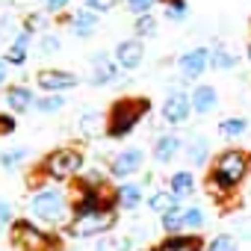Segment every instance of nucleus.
<instances>
[{
  "mask_svg": "<svg viewBox=\"0 0 251 251\" xmlns=\"http://www.w3.org/2000/svg\"><path fill=\"white\" fill-rule=\"evenodd\" d=\"M36 50H39V56H56V53L62 50V36L53 33V30L42 33V36L36 39Z\"/></svg>",
  "mask_w": 251,
  "mask_h": 251,
  "instance_id": "a878e982",
  "label": "nucleus"
},
{
  "mask_svg": "<svg viewBox=\"0 0 251 251\" xmlns=\"http://www.w3.org/2000/svg\"><path fill=\"white\" fill-rule=\"evenodd\" d=\"M183 145H186L183 136H177V133H160V136H154L151 157H154V163L169 166V163H175V160L183 154Z\"/></svg>",
  "mask_w": 251,
  "mask_h": 251,
  "instance_id": "4468645a",
  "label": "nucleus"
},
{
  "mask_svg": "<svg viewBox=\"0 0 251 251\" xmlns=\"http://www.w3.org/2000/svg\"><path fill=\"white\" fill-rule=\"evenodd\" d=\"M30 48H33V36H30V33H24V30H18V33H12V39H9V45H6L3 59H6L12 68H21V65L30 59Z\"/></svg>",
  "mask_w": 251,
  "mask_h": 251,
  "instance_id": "a211bd4d",
  "label": "nucleus"
},
{
  "mask_svg": "<svg viewBox=\"0 0 251 251\" xmlns=\"http://www.w3.org/2000/svg\"><path fill=\"white\" fill-rule=\"evenodd\" d=\"M151 109H154V103L145 95H121V98H115L106 106V112H103V133H106V139H112V142L127 139L142 124V118H148Z\"/></svg>",
  "mask_w": 251,
  "mask_h": 251,
  "instance_id": "f03ea898",
  "label": "nucleus"
},
{
  "mask_svg": "<svg viewBox=\"0 0 251 251\" xmlns=\"http://www.w3.org/2000/svg\"><path fill=\"white\" fill-rule=\"evenodd\" d=\"M65 95H42V98H36V112H42V115H56V112H62L65 109Z\"/></svg>",
  "mask_w": 251,
  "mask_h": 251,
  "instance_id": "bb28decb",
  "label": "nucleus"
},
{
  "mask_svg": "<svg viewBox=\"0 0 251 251\" xmlns=\"http://www.w3.org/2000/svg\"><path fill=\"white\" fill-rule=\"evenodd\" d=\"M118 219H121V210H106L86 219H68L59 230L62 236H71V239H92V236H106L118 225Z\"/></svg>",
  "mask_w": 251,
  "mask_h": 251,
  "instance_id": "423d86ee",
  "label": "nucleus"
},
{
  "mask_svg": "<svg viewBox=\"0 0 251 251\" xmlns=\"http://www.w3.org/2000/svg\"><path fill=\"white\" fill-rule=\"evenodd\" d=\"M239 65V56L227 48H210V71H236Z\"/></svg>",
  "mask_w": 251,
  "mask_h": 251,
  "instance_id": "5701e85b",
  "label": "nucleus"
},
{
  "mask_svg": "<svg viewBox=\"0 0 251 251\" xmlns=\"http://www.w3.org/2000/svg\"><path fill=\"white\" fill-rule=\"evenodd\" d=\"M80 83H83L80 74L68 68H39L36 71V89H42L45 95H62V92L77 89Z\"/></svg>",
  "mask_w": 251,
  "mask_h": 251,
  "instance_id": "9b49d317",
  "label": "nucleus"
},
{
  "mask_svg": "<svg viewBox=\"0 0 251 251\" xmlns=\"http://www.w3.org/2000/svg\"><path fill=\"white\" fill-rule=\"evenodd\" d=\"M169 189H172V192H175L180 201L192 198V195L198 192L195 172H192V169H177V172H172V175H169Z\"/></svg>",
  "mask_w": 251,
  "mask_h": 251,
  "instance_id": "412c9836",
  "label": "nucleus"
},
{
  "mask_svg": "<svg viewBox=\"0 0 251 251\" xmlns=\"http://www.w3.org/2000/svg\"><path fill=\"white\" fill-rule=\"evenodd\" d=\"M95 251H115V245H112V236H98V242H95Z\"/></svg>",
  "mask_w": 251,
  "mask_h": 251,
  "instance_id": "ea45409f",
  "label": "nucleus"
},
{
  "mask_svg": "<svg viewBox=\"0 0 251 251\" xmlns=\"http://www.w3.org/2000/svg\"><path fill=\"white\" fill-rule=\"evenodd\" d=\"M112 195H115V207L121 213H133V210H139L145 204V183H139V180H121V183H115Z\"/></svg>",
  "mask_w": 251,
  "mask_h": 251,
  "instance_id": "ddd939ff",
  "label": "nucleus"
},
{
  "mask_svg": "<svg viewBox=\"0 0 251 251\" xmlns=\"http://www.w3.org/2000/svg\"><path fill=\"white\" fill-rule=\"evenodd\" d=\"M80 130H83V133L103 130V112H100V109H86V112H80Z\"/></svg>",
  "mask_w": 251,
  "mask_h": 251,
  "instance_id": "72a5a7b5",
  "label": "nucleus"
},
{
  "mask_svg": "<svg viewBox=\"0 0 251 251\" xmlns=\"http://www.w3.org/2000/svg\"><path fill=\"white\" fill-rule=\"evenodd\" d=\"M18 130V118L6 109V112H0V139H6V136H12Z\"/></svg>",
  "mask_w": 251,
  "mask_h": 251,
  "instance_id": "c9c22d12",
  "label": "nucleus"
},
{
  "mask_svg": "<svg viewBox=\"0 0 251 251\" xmlns=\"http://www.w3.org/2000/svg\"><path fill=\"white\" fill-rule=\"evenodd\" d=\"M160 227H163L166 233H183V230H186V225H183V207H180V210H172V213H166V216H160Z\"/></svg>",
  "mask_w": 251,
  "mask_h": 251,
  "instance_id": "473e14b6",
  "label": "nucleus"
},
{
  "mask_svg": "<svg viewBox=\"0 0 251 251\" xmlns=\"http://www.w3.org/2000/svg\"><path fill=\"white\" fill-rule=\"evenodd\" d=\"M68 9H71V0H45V12H48V15H56V18H59V15H65Z\"/></svg>",
  "mask_w": 251,
  "mask_h": 251,
  "instance_id": "58836bf2",
  "label": "nucleus"
},
{
  "mask_svg": "<svg viewBox=\"0 0 251 251\" xmlns=\"http://www.w3.org/2000/svg\"><path fill=\"white\" fill-rule=\"evenodd\" d=\"M239 236L242 239H251V222H245V219L239 222Z\"/></svg>",
  "mask_w": 251,
  "mask_h": 251,
  "instance_id": "79ce46f5",
  "label": "nucleus"
},
{
  "mask_svg": "<svg viewBox=\"0 0 251 251\" xmlns=\"http://www.w3.org/2000/svg\"><path fill=\"white\" fill-rule=\"evenodd\" d=\"M21 30L24 33H30V36H42V33H48V12H27L24 15V21H21Z\"/></svg>",
  "mask_w": 251,
  "mask_h": 251,
  "instance_id": "c756f323",
  "label": "nucleus"
},
{
  "mask_svg": "<svg viewBox=\"0 0 251 251\" xmlns=\"http://www.w3.org/2000/svg\"><path fill=\"white\" fill-rule=\"evenodd\" d=\"M189 98H192L195 115H210V112L219 106V92H216V86H210V83H195V86L189 89Z\"/></svg>",
  "mask_w": 251,
  "mask_h": 251,
  "instance_id": "6ab92c4d",
  "label": "nucleus"
},
{
  "mask_svg": "<svg viewBox=\"0 0 251 251\" xmlns=\"http://www.w3.org/2000/svg\"><path fill=\"white\" fill-rule=\"evenodd\" d=\"M9 245L18 251H62V236L50 233L36 219L24 216L9 225Z\"/></svg>",
  "mask_w": 251,
  "mask_h": 251,
  "instance_id": "39448f33",
  "label": "nucleus"
},
{
  "mask_svg": "<svg viewBox=\"0 0 251 251\" xmlns=\"http://www.w3.org/2000/svg\"><path fill=\"white\" fill-rule=\"evenodd\" d=\"M145 204H148V210L160 219V216H166V213H172V210H180L183 207V201L166 186V189H154L148 198H145Z\"/></svg>",
  "mask_w": 251,
  "mask_h": 251,
  "instance_id": "aec40b11",
  "label": "nucleus"
},
{
  "mask_svg": "<svg viewBox=\"0 0 251 251\" xmlns=\"http://www.w3.org/2000/svg\"><path fill=\"white\" fill-rule=\"evenodd\" d=\"M112 59L118 62V68L124 71V74H130V71H136L142 62H145V45H142V39H121L115 48H112Z\"/></svg>",
  "mask_w": 251,
  "mask_h": 251,
  "instance_id": "f8f14e48",
  "label": "nucleus"
},
{
  "mask_svg": "<svg viewBox=\"0 0 251 251\" xmlns=\"http://www.w3.org/2000/svg\"><path fill=\"white\" fill-rule=\"evenodd\" d=\"M83 6L92 9V12H98V15H103V12H112L118 6V0H83Z\"/></svg>",
  "mask_w": 251,
  "mask_h": 251,
  "instance_id": "e433bc0d",
  "label": "nucleus"
},
{
  "mask_svg": "<svg viewBox=\"0 0 251 251\" xmlns=\"http://www.w3.org/2000/svg\"><path fill=\"white\" fill-rule=\"evenodd\" d=\"M68 30H71L74 39H83V42H86V39H92V36L100 30V15L92 12V9H86V6H80L77 12H71Z\"/></svg>",
  "mask_w": 251,
  "mask_h": 251,
  "instance_id": "dca6fc26",
  "label": "nucleus"
},
{
  "mask_svg": "<svg viewBox=\"0 0 251 251\" xmlns=\"http://www.w3.org/2000/svg\"><path fill=\"white\" fill-rule=\"evenodd\" d=\"M248 118H242V115H230V118H222L219 121V133L225 136V139H239V136H245L248 133Z\"/></svg>",
  "mask_w": 251,
  "mask_h": 251,
  "instance_id": "b1692460",
  "label": "nucleus"
},
{
  "mask_svg": "<svg viewBox=\"0 0 251 251\" xmlns=\"http://www.w3.org/2000/svg\"><path fill=\"white\" fill-rule=\"evenodd\" d=\"M124 80H127V74L118 68V62L106 50H100V53H95L89 59V74H86L89 86H98V89H103V86H121Z\"/></svg>",
  "mask_w": 251,
  "mask_h": 251,
  "instance_id": "6e6552de",
  "label": "nucleus"
},
{
  "mask_svg": "<svg viewBox=\"0 0 251 251\" xmlns=\"http://www.w3.org/2000/svg\"><path fill=\"white\" fill-rule=\"evenodd\" d=\"M27 210H30V219H36L39 225H65V213H71V195L68 189H59L56 183L50 186H39L30 201H27Z\"/></svg>",
  "mask_w": 251,
  "mask_h": 251,
  "instance_id": "20e7f679",
  "label": "nucleus"
},
{
  "mask_svg": "<svg viewBox=\"0 0 251 251\" xmlns=\"http://www.w3.org/2000/svg\"><path fill=\"white\" fill-rule=\"evenodd\" d=\"M157 18H154V12H148V15H136L133 18V36L136 39H151V36H157Z\"/></svg>",
  "mask_w": 251,
  "mask_h": 251,
  "instance_id": "c85d7f7f",
  "label": "nucleus"
},
{
  "mask_svg": "<svg viewBox=\"0 0 251 251\" xmlns=\"http://www.w3.org/2000/svg\"><path fill=\"white\" fill-rule=\"evenodd\" d=\"M139 251H151V248H139Z\"/></svg>",
  "mask_w": 251,
  "mask_h": 251,
  "instance_id": "a18cd8bd",
  "label": "nucleus"
},
{
  "mask_svg": "<svg viewBox=\"0 0 251 251\" xmlns=\"http://www.w3.org/2000/svg\"><path fill=\"white\" fill-rule=\"evenodd\" d=\"M124 3V9H127L133 18L136 15H148V12H154V6L160 3V0H121Z\"/></svg>",
  "mask_w": 251,
  "mask_h": 251,
  "instance_id": "f704fd0d",
  "label": "nucleus"
},
{
  "mask_svg": "<svg viewBox=\"0 0 251 251\" xmlns=\"http://www.w3.org/2000/svg\"><path fill=\"white\" fill-rule=\"evenodd\" d=\"M172 3H177V0H160V6H172Z\"/></svg>",
  "mask_w": 251,
  "mask_h": 251,
  "instance_id": "c03bdc74",
  "label": "nucleus"
},
{
  "mask_svg": "<svg viewBox=\"0 0 251 251\" xmlns=\"http://www.w3.org/2000/svg\"><path fill=\"white\" fill-rule=\"evenodd\" d=\"M145 160H148L145 148H139V145H127V148H121L118 154L109 157L106 172H109V177L118 180V183H121V180H133V177L145 169Z\"/></svg>",
  "mask_w": 251,
  "mask_h": 251,
  "instance_id": "0eeeda50",
  "label": "nucleus"
},
{
  "mask_svg": "<svg viewBox=\"0 0 251 251\" xmlns=\"http://www.w3.org/2000/svg\"><path fill=\"white\" fill-rule=\"evenodd\" d=\"M183 225H186V230L201 233V230H204V225H207V213H204V207H198V204L183 207Z\"/></svg>",
  "mask_w": 251,
  "mask_h": 251,
  "instance_id": "cd10ccee",
  "label": "nucleus"
},
{
  "mask_svg": "<svg viewBox=\"0 0 251 251\" xmlns=\"http://www.w3.org/2000/svg\"><path fill=\"white\" fill-rule=\"evenodd\" d=\"M3 100H6V109H9L12 115H24V112H30V109L36 106V95H33V89L24 86V83H12V86H6Z\"/></svg>",
  "mask_w": 251,
  "mask_h": 251,
  "instance_id": "f3484780",
  "label": "nucleus"
},
{
  "mask_svg": "<svg viewBox=\"0 0 251 251\" xmlns=\"http://www.w3.org/2000/svg\"><path fill=\"white\" fill-rule=\"evenodd\" d=\"M183 157H186V163H189L192 169L210 166V160H213V154H210V142H207L204 136H192V139H186V145H183Z\"/></svg>",
  "mask_w": 251,
  "mask_h": 251,
  "instance_id": "4be33fe9",
  "label": "nucleus"
},
{
  "mask_svg": "<svg viewBox=\"0 0 251 251\" xmlns=\"http://www.w3.org/2000/svg\"><path fill=\"white\" fill-rule=\"evenodd\" d=\"M9 68H12V65H9V62H6L3 56H0V89H3V86H6V80H9V74H12Z\"/></svg>",
  "mask_w": 251,
  "mask_h": 251,
  "instance_id": "a19ab883",
  "label": "nucleus"
},
{
  "mask_svg": "<svg viewBox=\"0 0 251 251\" xmlns=\"http://www.w3.org/2000/svg\"><path fill=\"white\" fill-rule=\"evenodd\" d=\"M204 251H239V239H236V233H216L204 245Z\"/></svg>",
  "mask_w": 251,
  "mask_h": 251,
  "instance_id": "7c9ffc66",
  "label": "nucleus"
},
{
  "mask_svg": "<svg viewBox=\"0 0 251 251\" xmlns=\"http://www.w3.org/2000/svg\"><path fill=\"white\" fill-rule=\"evenodd\" d=\"M204 236L201 233H192V230H183V233H166L151 251H204Z\"/></svg>",
  "mask_w": 251,
  "mask_h": 251,
  "instance_id": "2eb2a0df",
  "label": "nucleus"
},
{
  "mask_svg": "<svg viewBox=\"0 0 251 251\" xmlns=\"http://www.w3.org/2000/svg\"><path fill=\"white\" fill-rule=\"evenodd\" d=\"M245 59H248V62H251V42H248V45H245Z\"/></svg>",
  "mask_w": 251,
  "mask_h": 251,
  "instance_id": "37998d69",
  "label": "nucleus"
},
{
  "mask_svg": "<svg viewBox=\"0 0 251 251\" xmlns=\"http://www.w3.org/2000/svg\"><path fill=\"white\" fill-rule=\"evenodd\" d=\"M86 169H89L86 154L77 145H59V148L48 151L39 160V177L48 180V183H56V186H62L68 180H77Z\"/></svg>",
  "mask_w": 251,
  "mask_h": 251,
  "instance_id": "7ed1b4c3",
  "label": "nucleus"
},
{
  "mask_svg": "<svg viewBox=\"0 0 251 251\" xmlns=\"http://www.w3.org/2000/svg\"><path fill=\"white\" fill-rule=\"evenodd\" d=\"M15 222V210H12V204L6 201V198H0V230H9V225Z\"/></svg>",
  "mask_w": 251,
  "mask_h": 251,
  "instance_id": "4c0bfd02",
  "label": "nucleus"
},
{
  "mask_svg": "<svg viewBox=\"0 0 251 251\" xmlns=\"http://www.w3.org/2000/svg\"><path fill=\"white\" fill-rule=\"evenodd\" d=\"M160 115H163V121L169 124V127H183V124H189V118L195 115L189 92H183V89H169V95L163 98Z\"/></svg>",
  "mask_w": 251,
  "mask_h": 251,
  "instance_id": "1a4fd4ad",
  "label": "nucleus"
},
{
  "mask_svg": "<svg viewBox=\"0 0 251 251\" xmlns=\"http://www.w3.org/2000/svg\"><path fill=\"white\" fill-rule=\"evenodd\" d=\"M175 71L183 83H201V74L210 71V48L198 45V48L183 50L175 62Z\"/></svg>",
  "mask_w": 251,
  "mask_h": 251,
  "instance_id": "9d476101",
  "label": "nucleus"
},
{
  "mask_svg": "<svg viewBox=\"0 0 251 251\" xmlns=\"http://www.w3.org/2000/svg\"><path fill=\"white\" fill-rule=\"evenodd\" d=\"M27 160H30V148H6V151H0V169L3 172H15Z\"/></svg>",
  "mask_w": 251,
  "mask_h": 251,
  "instance_id": "393cba45",
  "label": "nucleus"
},
{
  "mask_svg": "<svg viewBox=\"0 0 251 251\" xmlns=\"http://www.w3.org/2000/svg\"><path fill=\"white\" fill-rule=\"evenodd\" d=\"M163 18L169 24H183L189 18V0H177L172 6H163Z\"/></svg>",
  "mask_w": 251,
  "mask_h": 251,
  "instance_id": "2f4dec72",
  "label": "nucleus"
},
{
  "mask_svg": "<svg viewBox=\"0 0 251 251\" xmlns=\"http://www.w3.org/2000/svg\"><path fill=\"white\" fill-rule=\"evenodd\" d=\"M248 175H251V151L230 145V148L213 154V160L207 166V175H204V186L216 201L227 204L245 186Z\"/></svg>",
  "mask_w": 251,
  "mask_h": 251,
  "instance_id": "f257e3e1",
  "label": "nucleus"
}]
</instances>
